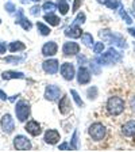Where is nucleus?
Listing matches in <instances>:
<instances>
[{
  "instance_id": "2",
  "label": "nucleus",
  "mask_w": 135,
  "mask_h": 152,
  "mask_svg": "<svg viewBox=\"0 0 135 152\" xmlns=\"http://www.w3.org/2000/svg\"><path fill=\"white\" fill-rule=\"evenodd\" d=\"M99 35H100V38L103 39V41H107V42H110V44L118 45V46H120V48H126L127 46L126 41H124L120 35L113 34V33L110 31V30H101V31L99 33Z\"/></svg>"
},
{
  "instance_id": "41",
  "label": "nucleus",
  "mask_w": 135,
  "mask_h": 152,
  "mask_svg": "<svg viewBox=\"0 0 135 152\" xmlns=\"http://www.w3.org/2000/svg\"><path fill=\"white\" fill-rule=\"evenodd\" d=\"M132 10H134V12H135V0L132 1Z\"/></svg>"
},
{
  "instance_id": "37",
  "label": "nucleus",
  "mask_w": 135,
  "mask_h": 152,
  "mask_svg": "<svg viewBox=\"0 0 135 152\" xmlns=\"http://www.w3.org/2000/svg\"><path fill=\"white\" fill-rule=\"evenodd\" d=\"M6 49H7L6 44H4V42H1V41H0V53H6Z\"/></svg>"
},
{
  "instance_id": "38",
  "label": "nucleus",
  "mask_w": 135,
  "mask_h": 152,
  "mask_svg": "<svg viewBox=\"0 0 135 152\" xmlns=\"http://www.w3.org/2000/svg\"><path fill=\"white\" fill-rule=\"evenodd\" d=\"M130 106H131V109L135 111V95L131 96V99H130Z\"/></svg>"
},
{
  "instance_id": "4",
  "label": "nucleus",
  "mask_w": 135,
  "mask_h": 152,
  "mask_svg": "<svg viewBox=\"0 0 135 152\" xmlns=\"http://www.w3.org/2000/svg\"><path fill=\"white\" fill-rule=\"evenodd\" d=\"M30 104L26 101H19L15 106V113H16V118L20 122H25L28 117H30Z\"/></svg>"
},
{
  "instance_id": "1",
  "label": "nucleus",
  "mask_w": 135,
  "mask_h": 152,
  "mask_svg": "<svg viewBox=\"0 0 135 152\" xmlns=\"http://www.w3.org/2000/svg\"><path fill=\"white\" fill-rule=\"evenodd\" d=\"M124 107H126L124 99L120 96H111L107 101V110L111 115H120L124 111Z\"/></svg>"
},
{
  "instance_id": "8",
  "label": "nucleus",
  "mask_w": 135,
  "mask_h": 152,
  "mask_svg": "<svg viewBox=\"0 0 135 152\" xmlns=\"http://www.w3.org/2000/svg\"><path fill=\"white\" fill-rule=\"evenodd\" d=\"M61 95V90L57 87V86H47L46 90H45V98L47 99V101H57V99L60 98Z\"/></svg>"
},
{
  "instance_id": "34",
  "label": "nucleus",
  "mask_w": 135,
  "mask_h": 152,
  "mask_svg": "<svg viewBox=\"0 0 135 152\" xmlns=\"http://www.w3.org/2000/svg\"><path fill=\"white\" fill-rule=\"evenodd\" d=\"M82 1H84V0H74V4H73V10H72L73 12H76V11L80 8V6L82 4Z\"/></svg>"
},
{
  "instance_id": "16",
  "label": "nucleus",
  "mask_w": 135,
  "mask_h": 152,
  "mask_svg": "<svg viewBox=\"0 0 135 152\" xmlns=\"http://www.w3.org/2000/svg\"><path fill=\"white\" fill-rule=\"evenodd\" d=\"M58 109H60V113L64 114V115L70 111L72 104H70V101H69V98H68L66 95H64L62 98L60 99V102H58Z\"/></svg>"
},
{
  "instance_id": "29",
  "label": "nucleus",
  "mask_w": 135,
  "mask_h": 152,
  "mask_svg": "<svg viewBox=\"0 0 135 152\" xmlns=\"http://www.w3.org/2000/svg\"><path fill=\"white\" fill-rule=\"evenodd\" d=\"M120 16H122V18L124 19V20H126V23H129V25L132 22L131 18H130L129 15H127V12L124 11V8H123V7H120Z\"/></svg>"
},
{
  "instance_id": "13",
  "label": "nucleus",
  "mask_w": 135,
  "mask_h": 152,
  "mask_svg": "<svg viewBox=\"0 0 135 152\" xmlns=\"http://www.w3.org/2000/svg\"><path fill=\"white\" fill-rule=\"evenodd\" d=\"M42 66H43V71L46 73H50V75H54V73L58 72V68H60V65H58V61L57 60H46L43 61V64H42Z\"/></svg>"
},
{
  "instance_id": "39",
  "label": "nucleus",
  "mask_w": 135,
  "mask_h": 152,
  "mask_svg": "<svg viewBox=\"0 0 135 152\" xmlns=\"http://www.w3.org/2000/svg\"><path fill=\"white\" fill-rule=\"evenodd\" d=\"M0 99H1V101H6V99H7V95H6V92H4V91H1V90H0Z\"/></svg>"
},
{
  "instance_id": "15",
  "label": "nucleus",
  "mask_w": 135,
  "mask_h": 152,
  "mask_svg": "<svg viewBox=\"0 0 135 152\" xmlns=\"http://www.w3.org/2000/svg\"><path fill=\"white\" fill-rule=\"evenodd\" d=\"M58 50V45L56 44L54 41L46 42V44L42 46V54L43 56H54Z\"/></svg>"
},
{
  "instance_id": "27",
  "label": "nucleus",
  "mask_w": 135,
  "mask_h": 152,
  "mask_svg": "<svg viewBox=\"0 0 135 152\" xmlns=\"http://www.w3.org/2000/svg\"><path fill=\"white\" fill-rule=\"evenodd\" d=\"M70 94L73 95V99H74V101H76V103H77V106H80V107H82V106H84V102L81 101V98H80V95L77 94V92H76L74 90H72V91H70Z\"/></svg>"
},
{
  "instance_id": "18",
  "label": "nucleus",
  "mask_w": 135,
  "mask_h": 152,
  "mask_svg": "<svg viewBox=\"0 0 135 152\" xmlns=\"http://www.w3.org/2000/svg\"><path fill=\"white\" fill-rule=\"evenodd\" d=\"M18 25H20L25 30H30L31 28V23H30V20H27V19L23 16V10L19 8L18 10V14H16V20H15Z\"/></svg>"
},
{
  "instance_id": "17",
  "label": "nucleus",
  "mask_w": 135,
  "mask_h": 152,
  "mask_svg": "<svg viewBox=\"0 0 135 152\" xmlns=\"http://www.w3.org/2000/svg\"><path fill=\"white\" fill-rule=\"evenodd\" d=\"M122 133L127 137H132L135 136V120L127 121L124 125L122 126Z\"/></svg>"
},
{
  "instance_id": "24",
  "label": "nucleus",
  "mask_w": 135,
  "mask_h": 152,
  "mask_svg": "<svg viewBox=\"0 0 135 152\" xmlns=\"http://www.w3.org/2000/svg\"><path fill=\"white\" fill-rule=\"evenodd\" d=\"M37 27H38V30H39V33H41L42 35H49V34L51 33L50 27H47V26L43 25L42 22H38V23H37Z\"/></svg>"
},
{
  "instance_id": "40",
  "label": "nucleus",
  "mask_w": 135,
  "mask_h": 152,
  "mask_svg": "<svg viewBox=\"0 0 135 152\" xmlns=\"http://www.w3.org/2000/svg\"><path fill=\"white\" fill-rule=\"evenodd\" d=\"M68 148H69L68 142H64V144H61V145H60V149H68Z\"/></svg>"
},
{
  "instance_id": "25",
  "label": "nucleus",
  "mask_w": 135,
  "mask_h": 152,
  "mask_svg": "<svg viewBox=\"0 0 135 152\" xmlns=\"http://www.w3.org/2000/svg\"><path fill=\"white\" fill-rule=\"evenodd\" d=\"M81 39H82V42H84L87 46L92 45V42H93V37H92V34H89V33H82Z\"/></svg>"
},
{
  "instance_id": "10",
  "label": "nucleus",
  "mask_w": 135,
  "mask_h": 152,
  "mask_svg": "<svg viewBox=\"0 0 135 152\" xmlns=\"http://www.w3.org/2000/svg\"><path fill=\"white\" fill-rule=\"evenodd\" d=\"M61 136H60V132L56 129H49L45 132V137L43 140L47 142V144H50V145H54V144H57V142L60 141Z\"/></svg>"
},
{
  "instance_id": "9",
  "label": "nucleus",
  "mask_w": 135,
  "mask_h": 152,
  "mask_svg": "<svg viewBox=\"0 0 135 152\" xmlns=\"http://www.w3.org/2000/svg\"><path fill=\"white\" fill-rule=\"evenodd\" d=\"M61 75H62V77L65 80H73V77H74V66H73V64L70 63H64L62 65H61Z\"/></svg>"
},
{
  "instance_id": "31",
  "label": "nucleus",
  "mask_w": 135,
  "mask_h": 152,
  "mask_svg": "<svg viewBox=\"0 0 135 152\" xmlns=\"http://www.w3.org/2000/svg\"><path fill=\"white\" fill-rule=\"evenodd\" d=\"M85 22V14L84 12H81V14H79L77 15V18H76V20H74V23L73 25H80V23H84Z\"/></svg>"
},
{
  "instance_id": "7",
  "label": "nucleus",
  "mask_w": 135,
  "mask_h": 152,
  "mask_svg": "<svg viewBox=\"0 0 135 152\" xmlns=\"http://www.w3.org/2000/svg\"><path fill=\"white\" fill-rule=\"evenodd\" d=\"M1 129H3V132L6 133V134H9V133H12L14 129H15V124H14V120L12 117L9 115V114H6V115H3V118H1Z\"/></svg>"
},
{
  "instance_id": "30",
  "label": "nucleus",
  "mask_w": 135,
  "mask_h": 152,
  "mask_svg": "<svg viewBox=\"0 0 135 152\" xmlns=\"http://www.w3.org/2000/svg\"><path fill=\"white\" fill-rule=\"evenodd\" d=\"M23 61V57H6V63H14V64H18Z\"/></svg>"
},
{
  "instance_id": "22",
  "label": "nucleus",
  "mask_w": 135,
  "mask_h": 152,
  "mask_svg": "<svg viewBox=\"0 0 135 152\" xmlns=\"http://www.w3.org/2000/svg\"><path fill=\"white\" fill-rule=\"evenodd\" d=\"M26 49V45L20 41H15V42H11L9 44V50L15 53V52H19V50H25Z\"/></svg>"
},
{
  "instance_id": "20",
  "label": "nucleus",
  "mask_w": 135,
  "mask_h": 152,
  "mask_svg": "<svg viewBox=\"0 0 135 152\" xmlns=\"http://www.w3.org/2000/svg\"><path fill=\"white\" fill-rule=\"evenodd\" d=\"M1 77L4 80H11V79H25V75L22 72H16V71H6L1 73Z\"/></svg>"
},
{
  "instance_id": "23",
  "label": "nucleus",
  "mask_w": 135,
  "mask_h": 152,
  "mask_svg": "<svg viewBox=\"0 0 135 152\" xmlns=\"http://www.w3.org/2000/svg\"><path fill=\"white\" fill-rule=\"evenodd\" d=\"M57 8L60 10V12L62 14V15H65V14H68V11H69V4H68L66 0H58V1H57Z\"/></svg>"
},
{
  "instance_id": "12",
  "label": "nucleus",
  "mask_w": 135,
  "mask_h": 152,
  "mask_svg": "<svg viewBox=\"0 0 135 152\" xmlns=\"http://www.w3.org/2000/svg\"><path fill=\"white\" fill-rule=\"evenodd\" d=\"M25 129H26V132H27L28 134H31V136H34V137L35 136H39V134H41V132H42L41 125H39L37 121H34V120L28 121V122L26 124Z\"/></svg>"
},
{
  "instance_id": "44",
  "label": "nucleus",
  "mask_w": 135,
  "mask_h": 152,
  "mask_svg": "<svg viewBox=\"0 0 135 152\" xmlns=\"http://www.w3.org/2000/svg\"><path fill=\"white\" fill-rule=\"evenodd\" d=\"M0 23H1V20H0Z\"/></svg>"
},
{
  "instance_id": "3",
  "label": "nucleus",
  "mask_w": 135,
  "mask_h": 152,
  "mask_svg": "<svg viewBox=\"0 0 135 152\" xmlns=\"http://www.w3.org/2000/svg\"><path fill=\"white\" fill-rule=\"evenodd\" d=\"M120 60H122L120 53L116 52L115 49H112V48H111L107 53L101 54L100 57L96 58V61H99V63H104V64H116V63H119Z\"/></svg>"
},
{
  "instance_id": "28",
  "label": "nucleus",
  "mask_w": 135,
  "mask_h": 152,
  "mask_svg": "<svg viewBox=\"0 0 135 152\" xmlns=\"http://www.w3.org/2000/svg\"><path fill=\"white\" fill-rule=\"evenodd\" d=\"M87 94H88V98L89 99H95L96 96H97V88L93 86V87H91V88L87 91Z\"/></svg>"
},
{
  "instance_id": "21",
  "label": "nucleus",
  "mask_w": 135,
  "mask_h": 152,
  "mask_svg": "<svg viewBox=\"0 0 135 152\" xmlns=\"http://www.w3.org/2000/svg\"><path fill=\"white\" fill-rule=\"evenodd\" d=\"M45 20H46L49 25H51V26H58L61 23V19L58 18L57 15H54L53 12H47L46 15H45Z\"/></svg>"
},
{
  "instance_id": "43",
  "label": "nucleus",
  "mask_w": 135,
  "mask_h": 152,
  "mask_svg": "<svg viewBox=\"0 0 135 152\" xmlns=\"http://www.w3.org/2000/svg\"><path fill=\"white\" fill-rule=\"evenodd\" d=\"M32 1H39V0H32Z\"/></svg>"
},
{
  "instance_id": "36",
  "label": "nucleus",
  "mask_w": 135,
  "mask_h": 152,
  "mask_svg": "<svg viewBox=\"0 0 135 152\" xmlns=\"http://www.w3.org/2000/svg\"><path fill=\"white\" fill-rule=\"evenodd\" d=\"M6 10L8 11V12H14L16 8H15V6H14L12 3H6Z\"/></svg>"
},
{
  "instance_id": "14",
  "label": "nucleus",
  "mask_w": 135,
  "mask_h": 152,
  "mask_svg": "<svg viewBox=\"0 0 135 152\" xmlns=\"http://www.w3.org/2000/svg\"><path fill=\"white\" fill-rule=\"evenodd\" d=\"M77 82L80 84H88L91 82V72L88 71V68L85 66H80L79 73H77Z\"/></svg>"
},
{
  "instance_id": "33",
  "label": "nucleus",
  "mask_w": 135,
  "mask_h": 152,
  "mask_svg": "<svg viewBox=\"0 0 135 152\" xmlns=\"http://www.w3.org/2000/svg\"><path fill=\"white\" fill-rule=\"evenodd\" d=\"M30 12H31V15L38 16V15H39V12H41V7H39V6H34V7H31Z\"/></svg>"
},
{
  "instance_id": "6",
  "label": "nucleus",
  "mask_w": 135,
  "mask_h": 152,
  "mask_svg": "<svg viewBox=\"0 0 135 152\" xmlns=\"http://www.w3.org/2000/svg\"><path fill=\"white\" fill-rule=\"evenodd\" d=\"M14 147H15L18 151H28L31 149V142L26 136L22 134H18V136L14 139Z\"/></svg>"
},
{
  "instance_id": "5",
  "label": "nucleus",
  "mask_w": 135,
  "mask_h": 152,
  "mask_svg": "<svg viewBox=\"0 0 135 152\" xmlns=\"http://www.w3.org/2000/svg\"><path fill=\"white\" fill-rule=\"evenodd\" d=\"M89 136L95 140V141H101L105 137V126L100 122H95L92 124L88 129Z\"/></svg>"
},
{
  "instance_id": "26",
  "label": "nucleus",
  "mask_w": 135,
  "mask_h": 152,
  "mask_svg": "<svg viewBox=\"0 0 135 152\" xmlns=\"http://www.w3.org/2000/svg\"><path fill=\"white\" fill-rule=\"evenodd\" d=\"M42 8H43L46 12H53L54 10L57 8V6L54 3H51V1H46V3L43 4V7H42Z\"/></svg>"
},
{
  "instance_id": "32",
  "label": "nucleus",
  "mask_w": 135,
  "mask_h": 152,
  "mask_svg": "<svg viewBox=\"0 0 135 152\" xmlns=\"http://www.w3.org/2000/svg\"><path fill=\"white\" fill-rule=\"evenodd\" d=\"M103 49H104V44H103V42H97V44H95V46H93V52H95V53H101V52H103Z\"/></svg>"
},
{
  "instance_id": "35",
  "label": "nucleus",
  "mask_w": 135,
  "mask_h": 152,
  "mask_svg": "<svg viewBox=\"0 0 135 152\" xmlns=\"http://www.w3.org/2000/svg\"><path fill=\"white\" fill-rule=\"evenodd\" d=\"M70 148H77V132H74V134H73L72 137V145H70Z\"/></svg>"
},
{
  "instance_id": "19",
  "label": "nucleus",
  "mask_w": 135,
  "mask_h": 152,
  "mask_svg": "<svg viewBox=\"0 0 135 152\" xmlns=\"http://www.w3.org/2000/svg\"><path fill=\"white\" fill-rule=\"evenodd\" d=\"M65 35L70 38H80L82 35V30L77 25H72L70 27H68L65 30Z\"/></svg>"
},
{
  "instance_id": "42",
  "label": "nucleus",
  "mask_w": 135,
  "mask_h": 152,
  "mask_svg": "<svg viewBox=\"0 0 135 152\" xmlns=\"http://www.w3.org/2000/svg\"><path fill=\"white\" fill-rule=\"evenodd\" d=\"M20 1H22V3H27V0H20Z\"/></svg>"
},
{
  "instance_id": "11",
  "label": "nucleus",
  "mask_w": 135,
  "mask_h": 152,
  "mask_svg": "<svg viewBox=\"0 0 135 152\" xmlns=\"http://www.w3.org/2000/svg\"><path fill=\"white\" fill-rule=\"evenodd\" d=\"M80 52V45L77 42H65L62 46V53L65 56H74Z\"/></svg>"
}]
</instances>
